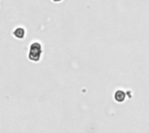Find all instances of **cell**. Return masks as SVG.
<instances>
[{"label": "cell", "mask_w": 149, "mask_h": 133, "mask_svg": "<svg viewBox=\"0 0 149 133\" xmlns=\"http://www.w3.org/2000/svg\"><path fill=\"white\" fill-rule=\"evenodd\" d=\"M52 1H53V2H56V3H57V2H60L61 0H52Z\"/></svg>", "instance_id": "4"}, {"label": "cell", "mask_w": 149, "mask_h": 133, "mask_svg": "<svg viewBox=\"0 0 149 133\" xmlns=\"http://www.w3.org/2000/svg\"><path fill=\"white\" fill-rule=\"evenodd\" d=\"M42 55V46L38 42H33L30 45L28 58L32 62H38L41 59Z\"/></svg>", "instance_id": "1"}, {"label": "cell", "mask_w": 149, "mask_h": 133, "mask_svg": "<svg viewBox=\"0 0 149 133\" xmlns=\"http://www.w3.org/2000/svg\"><path fill=\"white\" fill-rule=\"evenodd\" d=\"M13 35L17 39H23L25 36V30L23 27H17L13 30Z\"/></svg>", "instance_id": "2"}, {"label": "cell", "mask_w": 149, "mask_h": 133, "mask_svg": "<svg viewBox=\"0 0 149 133\" xmlns=\"http://www.w3.org/2000/svg\"><path fill=\"white\" fill-rule=\"evenodd\" d=\"M115 99L118 102H122L125 99V94H124V92L121 91H118L115 93Z\"/></svg>", "instance_id": "3"}]
</instances>
